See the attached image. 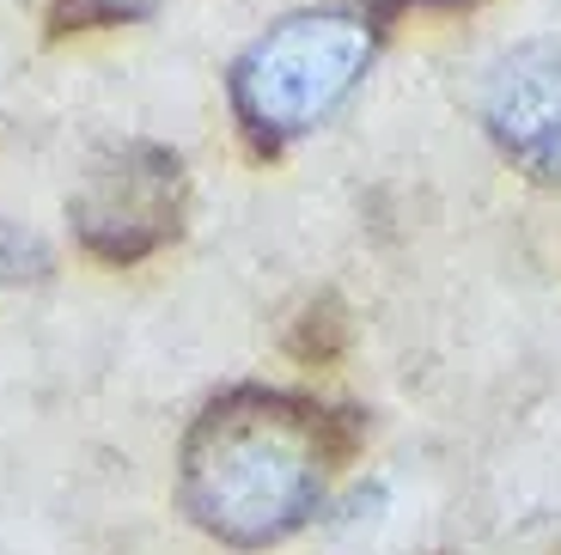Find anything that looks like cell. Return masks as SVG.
<instances>
[{"instance_id": "1", "label": "cell", "mask_w": 561, "mask_h": 555, "mask_svg": "<svg viewBox=\"0 0 561 555\" xmlns=\"http://www.w3.org/2000/svg\"><path fill=\"white\" fill-rule=\"evenodd\" d=\"M354 433L360 421L348 409H318L280 390H232L208 403L183 440V513L232 550L294 537L318 513L323 483L348 458Z\"/></svg>"}, {"instance_id": "2", "label": "cell", "mask_w": 561, "mask_h": 555, "mask_svg": "<svg viewBox=\"0 0 561 555\" xmlns=\"http://www.w3.org/2000/svg\"><path fill=\"white\" fill-rule=\"evenodd\" d=\"M415 7H434V0H348V7H318L268 25L232 68L239 128L263 154H275L330 123L379 61L397 19Z\"/></svg>"}, {"instance_id": "3", "label": "cell", "mask_w": 561, "mask_h": 555, "mask_svg": "<svg viewBox=\"0 0 561 555\" xmlns=\"http://www.w3.org/2000/svg\"><path fill=\"white\" fill-rule=\"evenodd\" d=\"M183 202H190L183 159L171 147H153V140H123L85 166L80 190L68 195V214L85 257L128 269L178 238Z\"/></svg>"}, {"instance_id": "4", "label": "cell", "mask_w": 561, "mask_h": 555, "mask_svg": "<svg viewBox=\"0 0 561 555\" xmlns=\"http://www.w3.org/2000/svg\"><path fill=\"white\" fill-rule=\"evenodd\" d=\"M482 123L531 178L561 183V49L525 43L494 61L482 86Z\"/></svg>"}, {"instance_id": "5", "label": "cell", "mask_w": 561, "mask_h": 555, "mask_svg": "<svg viewBox=\"0 0 561 555\" xmlns=\"http://www.w3.org/2000/svg\"><path fill=\"white\" fill-rule=\"evenodd\" d=\"M159 0H56V31H92V25H128L147 19Z\"/></svg>"}, {"instance_id": "6", "label": "cell", "mask_w": 561, "mask_h": 555, "mask_svg": "<svg viewBox=\"0 0 561 555\" xmlns=\"http://www.w3.org/2000/svg\"><path fill=\"white\" fill-rule=\"evenodd\" d=\"M19 275H43V245L19 226H0V281H19Z\"/></svg>"}]
</instances>
